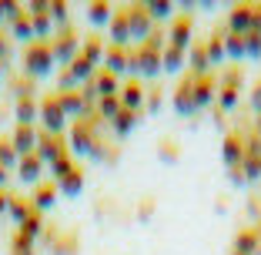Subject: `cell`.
Masks as SVG:
<instances>
[{"label": "cell", "instance_id": "cell-1", "mask_svg": "<svg viewBox=\"0 0 261 255\" xmlns=\"http://www.w3.org/2000/svg\"><path fill=\"white\" fill-rule=\"evenodd\" d=\"M168 40L161 37V31H154L144 44H134V74L141 78H158L161 74V51Z\"/></svg>", "mask_w": 261, "mask_h": 255}, {"label": "cell", "instance_id": "cell-2", "mask_svg": "<svg viewBox=\"0 0 261 255\" xmlns=\"http://www.w3.org/2000/svg\"><path fill=\"white\" fill-rule=\"evenodd\" d=\"M245 145H248V131H228L224 134V145H221V155L224 165H228V178L231 181H245V171H241V161H245Z\"/></svg>", "mask_w": 261, "mask_h": 255}, {"label": "cell", "instance_id": "cell-3", "mask_svg": "<svg viewBox=\"0 0 261 255\" xmlns=\"http://www.w3.org/2000/svg\"><path fill=\"white\" fill-rule=\"evenodd\" d=\"M241 81H245V74H241V67H228V71L221 74V78H218V111H221L218 118L231 114V111L238 108Z\"/></svg>", "mask_w": 261, "mask_h": 255}, {"label": "cell", "instance_id": "cell-4", "mask_svg": "<svg viewBox=\"0 0 261 255\" xmlns=\"http://www.w3.org/2000/svg\"><path fill=\"white\" fill-rule=\"evenodd\" d=\"M23 71L31 78H44V74L54 71V54H50L47 40H34V44L23 47Z\"/></svg>", "mask_w": 261, "mask_h": 255}, {"label": "cell", "instance_id": "cell-5", "mask_svg": "<svg viewBox=\"0 0 261 255\" xmlns=\"http://www.w3.org/2000/svg\"><path fill=\"white\" fill-rule=\"evenodd\" d=\"M37 121L44 124L47 134H54V138H61V134H64V128H67V118H64V111H61V98H57V91L47 94V98L37 104Z\"/></svg>", "mask_w": 261, "mask_h": 255}, {"label": "cell", "instance_id": "cell-6", "mask_svg": "<svg viewBox=\"0 0 261 255\" xmlns=\"http://www.w3.org/2000/svg\"><path fill=\"white\" fill-rule=\"evenodd\" d=\"M50 54H54V64H74V57L81 54V40H77V34L70 31V27H61L57 34H50Z\"/></svg>", "mask_w": 261, "mask_h": 255}, {"label": "cell", "instance_id": "cell-7", "mask_svg": "<svg viewBox=\"0 0 261 255\" xmlns=\"http://www.w3.org/2000/svg\"><path fill=\"white\" fill-rule=\"evenodd\" d=\"M97 118H81V121L70 128V151H77V155H91L94 145H97Z\"/></svg>", "mask_w": 261, "mask_h": 255}, {"label": "cell", "instance_id": "cell-8", "mask_svg": "<svg viewBox=\"0 0 261 255\" xmlns=\"http://www.w3.org/2000/svg\"><path fill=\"white\" fill-rule=\"evenodd\" d=\"M124 10H127L130 40H138V44H144V40L154 34V20H151V14L144 10V4H130V7H124Z\"/></svg>", "mask_w": 261, "mask_h": 255}, {"label": "cell", "instance_id": "cell-9", "mask_svg": "<svg viewBox=\"0 0 261 255\" xmlns=\"http://www.w3.org/2000/svg\"><path fill=\"white\" fill-rule=\"evenodd\" d=\"M241 171H245V181H258V178H261V134L258 131H248Z\"/></svg>", "mask_w": 261, "mask_h": 255}, {"label": "cell", "instance_id": "cell-10", "mask_svg": "<svg viewBox=\"0 0 261 255\" xmlns=\"http://www.w3.org/2000/svg\"><path fill=\"white\" fill-rule=\"evenodd\" d=\"M215 101H218V74L215 71L198 74V78H194V108L204 111V108H211Z\"/></svg>", "mask_w": 261, "mask_h": 255}, {"label": "cell", "instance_id": "cell-11", "mask_svg": "<svg viewBox=\"0 0 261 255\" xmlns=\"http://www.w3.org/2000/svg\"><path fill=\"white\" fill-rule=\"evenodd\" d=\"M87 91L94 94V98H117V94H121V78H114V74H111V71H104V67H97L94 71V78L87 81Z\"/></svg>", "mask_w": 261, "mask_h": 255}, {"label": "cell", "instance_id": "cell-12", "mask_svg": "<svg viewBox=\"0 0 261 255\" xmlns=\"http://www.w3.org/2000/svg\"><path fill=\"white\" fill-rule=\"evenodd\" d=\"M104 71H111L114 78H121L124 71H134V47L108 44V51H104Z\"/></svg>", "mask_w": 261, "mask_h": 255}, {"label": "cell", "instance_id": "cell-13", "mask_svg": "<svg viewBox=\"0 0 261 255\" xmlns=\"http://www.w3.org/2000/svg\"><path fill=\"white\" fill-rule=\"evenodd\" d=\"M10 141H14L17 155L27 158V155H37V145H40V128L37 124H17L14 134H10Z\"/></svg>", "mask_w": 261, "mask_h": 255}, {"label": "cell", "instance_id": "cell-14", "mask_svg": "<svg viewBox=\"0 0 261 255\" xmlns=\"http://www.w3.org/2000/svg\"><path fill=\"white\" fill-rule=\"evenodd\" d=\"M70 155V148L64 145L61 138H54V134H47V131H40V145H37V158L50 168V165H57L61 158H67Z\"/></svg>", "mask_w": 261, "mask_h": 255}, {"label": "cell", "instance_id": "cell-15", "mask_svg": "<svg viewBox=\"0 0 261 255\" xmlns=\"http://www.w3.org/2000/svg\"><path fill=\"white\" fill-rule=\"evenodd\" d=\"M174 111L181 118L198 114V108H194V74H188L185 81H177V87H174Z\"/></svg>", "mask_w": 261, "mask_h": 255}, {"label": "cell", "instance_id": "cell-16", "mask_svg": "<svg viewBox=\"0 0 261 255\" xmlns=\"http://www.w3.org/2000/svg\"><path fill=\"white\" fill-rule=\"evenodd\" d=\"M117 98H121V108H124V111H138V114H141V111H144L147 87L141 84L138 78H134V81H124V84H121V94H117Z\"/></svg>", "mask_w": 261, "mask_h": 255}, {"label": "cell", "instance_id": "cell-17", "mask_svg": "<svg viewBox=\"0 0 261 255\" xmlns=\"http://www.w3.org/2000/svg\"><path fill=\"white\" fill-rule=\"evenodd\" d=\"M254 27V4H234L228 14V31L231 34H251Z\"/></svg>", "mask_w": 261, "mask_h": 255}, {"label": "cell", "instance_id": "cell-18", "mask_svg": "<svg viewBox=\"0 0 261 255\" xmlns=\"http://www.w3.org/2000/svg\"><path fill=\"white\" fill-rule=\"evenodd\" d=\"M191 31H194V20H191V14H174V20H171V37H168V44L171 47H181L185 51L188 44H191Z\"/></svg>", "mask_w": 261, "mask_h": 255}, {"label": "cell", "instance_id": "cell-19", "mask_svg": "<svg viewBox=\"0 0 261 255\" xmlns=\"http://www.w3.org/2000/svg\"><path fill=\"white\" fill-rule=\"evenodd\" d=\"M57 98H61V111H64V118H87L91 111H87V104H84V94H81V87H74V91H57Z\"/></svg>", "mask_w": 261, "mask_h": 255}, {"label": "cell", "instance_id": "cell-20", "mask_svg": "<svg viewBox=\"0 0 261 255\" xmlns=\"http://www.w3.org/2000/svg\"><path fill=\"white\" fill-rule=\"evenodd\" d=\"M44 168H47V165L40 161L37 155H27V158L17 161V175H20L23 185H40V181H44Z\"/></svg>", "mask_w": 261, "mask_h": 255}, {"label": "cell", "instance_id": "cell-21", "mask_svg": "<svg viewBox=\"0 0 261 255\" xmlns=\"http://www.w3.org/2000/svg\"><path fill=\"white\" fill-rule=\"evenodd\" d=\"M231 255H261V232L258 225L254 228H241L238 235H234V252Z\"/></svg>", "mask_w": 261, "mask_h": 255}, {"label": "cell", "instance_id": "cell-22", "mask_svg": "<svg viewBox=\"0 0 261 255\" xmlns=\"http://www.w3.org/2000/svg\"><path fill=\"white\" fill-rule=\"evenodd\" d=\"M108 44L130 47V27H127V10H124V7L111 17V37H108Z\"/></svg>", "mask_w": 261, "mask_h": 255}, {"label": "cell", "instance_id": "cell-23", "mask_svg": "<svg viewBox=\"0 0 261 255\" xmlns=\"http://www.w3.org/2000/svg\"><path fill=\"white\" fill-rule=\"evenodd\" d=\"M104 51H108V40H104V34H91V37L81 44V57H84V61H91L94 67H100V61H104Z\"/></svg>", "mask_w": 261, "mask_h": 255}, {"label": "cell", "instance_id": "cell-24", "mask_svg": "<svg viewBox=\"0 0 261 255\" xmlns=\"http://www.w3.org/2000/svg\"><path fill=\"white\" fill-rule=\"evenodd\" d=\"M54 201H57V185H54V181H40V185H34L31 205H34V208L40 212V215H44V212L50 208Z\"/></svg>", "mask_w": 261, "mask_h": 255}, {"label": "cell", "instance_id": "cell-25", "mask_svg": "<svg viewBox=\"0 0 261 255\" xmlns=\"http://www.w3.org/2000/svg\"><path fill=\"white\" fill-rule=\"evenodd\" d=\"M54 185H57V192H61V195L77 198V195L84 192V168H77V165H74V168H70L67 175L61 178V181H54Z\"/></svg>", "mask_w": 261, "mask_h": 255}, {"label": "cell", "instance_id": "cell-26", "mask_svg": "<svg viewBox=\"0 0 261 255\" xmlns=\"http://www.w3.org/2000/svg\"><path fill=\"white\" fill-rule=\"evenodd\" d=\"M224 51H228V61L248 57V34H231L228 27H224Z\"/></svg>", "mask_w": 261, "mask_h": 255}, {"label": "cell", "instance_id": "cell-27", "mask_svg": "<svg viewBox=\"0 0 261 255\" xmlns=\"http://www.w3.org/2000/svg\"><path fill=\"white\" fill-rule=\"evenodd\" d=\"M204 51H207V61H211V64L228 61V51H224V27H221V31H215L211 37L204 40Z\"/></svg>", "mask_w": 261, "mask_h": 255}, {"label": "cell", "instance_id": "cell-28", "mask_svg": "<svg viewBox=\"0 0 261 255\" xmlns=\"http://www.w3.org/2000/svg\"><path fill=\"white\" fill-rule=\"evenodd\" d=\"M185 61H188V54L181 51V47L164 44V51H161V71H171V74H177V71L185 67Z\"/></svg>", "mask_w": 261, "mask_h": 255}, {"label": "cell", "instance_id": "cell-29", "mask_svg": "<svg viewBox=\"0 0 261 255\" xmlns=\"http://www.w3.org/2000/svg\"><path fill=\"white\" fill-rule=\"evenodd\" d=\"M17 124H37V101L31 94L17 98Z\"/></svg>", "mask_w": 261, "mask_h": 255}, {"label": "cell", "instance_id": "cell-30", "mask_svg": "<svg viewBox=\"0 0 261 255\" xmlns=\"http://www.w3.org/2000/svg\"><path fill=\"white\" fill-rule=\"evenodd\" d=\"M207 71H211V61H207L204 40H198V44L191 47V74L198 78V74H207Z\"/></svg>", "mask_w": 261, "mask_h": 255}, {"label": "cell", "instance_id": "cell-31", "mask_svg": "<svg viewBox=\"0 0 261 255\" xmlns=\"http://www.w3.org/2000/svg\"><path fill=\"white\" fill-rule=\"evenodd\" d=\"M138 111H121V114L114 118V131H117V138H127L134 128H138Z\"/></svg>", "mask_w": 261, "mask_h": 255}, {"label": "cell", "instance_id": "cell-32", "mask_svg": "<svg viewBox=\"0 0 261 255\" xmlns=\"http://www.w3.org/2000/svg\"><path fill=\"white\" fill-rule=\"evenodd\" d=\"M31 212H34V205H31V198H20V195H10V208H7V215H10V218H14V222H17V225H20V222H23V218L31 215Z\"/></svg>", "mask_w": 261, "mask_h": 255}, {"label": "cell", "instance_id": "cell-33", "mask_svg": "<svg viewBox=\"0 0 261 255\" xmlns=\"http://www.w3.org/2000/svg\"><path fill=\"white\" fill-rule=\"evenodd\" d=\"M111 17H114V14H111V4H100V0H97V4L87 7V20H91L94 27H108Z\"/></svg>", "mask_w": 261, "mask_h": 255}, {"label": "cell", "instance_id": "cell-34", "mask_svg": "<svg viewBox=\"0 0 261 255\" xmlns=\"http://www.w3.org/2000/svg\"><path fill=\"white\" fill-rule=\"evenodd\" d=\"M174 7L177 4H171V0H151V4H144L151 20H168V17H174Z\"/></svg>", "mask_w": 261, "mask_h": 255}, {"label": "cell", "instance_id": "cell-35", "mask_svg": "<svg viewBox=\"0 0 261 255\" xmlns=\"http://www.w3.org/2000/svg\"><path fill=\"white\" fill-rule=\"evenodd\" d=\"M121 98H104V101H100V104H97V121H111V124H114V118L117 114H121Z\"/></svg>", "mask_w": 261, "mask_h": 255}, {"label": "cell", "instance_id": "cell-36", "mask_svg": "<svg viewBox=\"0 0 261 255\" xmlns=\"http://www.w3.org/2000/svg\"><path fill=\"white\" fill-rule=\"evenodd\" d=\"M20 155H17V148L10 138H0V168H17Z\"/></svg>", "mask_w": 261, "mask_h": 255}, {"label": "cell", "instance_id": "cell-37", "mask_svg": "<svg viewBox=\"0 0 261 255\" xmlns=\"http://www.w3.org/2000/svg\"><path fill=\"white\" fill-rule=\"evenodd\" d=\"M10 255H34V242L17 232L14 239H10Z\"/></svg>", "mask_w": 261, "mask_h": 255}, {"label": "cell", "instance_id": "cell-38", "mask_svg": "<svg viewBox=\"0 0 261 255\" xmlns=\"http://www.w3.org/2000/svg\"><path fill=\"white\" fill-rule=\"evenodd\" d=\"M158 158H161V161H174V158H177V145H174V138H164L161 145H158Z\"/></svg>", "mask_w": 261, "mask_h": 255}, {"label": "cell", "instance_id": "cell-39", "mask_svg": "<svg viewBox=\"0 0 261 255\" xmlns=\"http://www.w3.org/2000/svg\"><path fill=\"white\" fill-rule=\"evenodd\" d=\"M50 20H54V24H61V27H67V4L54 0V4H50Z\"/></svg>", "mask_w": 261, "mask_h": 255}, {"label": "cell", "instance_id": "cell-40", "mask_svg": "<svg viewBox=\"0 0 261 255\" xmlns=\"http://www.w3.org/2000/svg\"><path fill=\"white\" fill-rule=\"evenodd\" d=\"M248 57H261V37L248 34Z\"/></svg>", "mask_w": 261, "mask_h": 255}, {"label": "cell", "instance_id": "cell-41", "mask_svg": "<svg viewBox=\"0 0 261 255\" xmlns=\"http://www.w3.org/2000/svg\"><path fill=\"white\" fill-rule=\"evenodd\" d=\"M251 108H254V114L261 118V81L251 87Z\"/></svg>", "mask_w": 261, "mask_h": 255}, {"label": "cell", "instance_id": "cell-42", "mask_svg": "<svg viewBox=\"0 0 261 255\" xmlns=\"http://www.w3.org/2000/svg\"><path fill=\"white\" fill-rule=\"evenodd\" d=\"M7 208H10V192H7V188H0V218L7 215Z\"/></svg>", "mask_w": 261, "mask_h": 255}, {"label": "cell", "instance_id": "cell-43", "mask_svg": "<svg viewBox=\"0 0 261 255\" xmlns=\"http://www.w3.org/2000/svg\"><path fill=\"white\" fill-rule=\"evenodd\" d=\"M10 57V40H7V34H0V61H7Z\"/></svg>", "mask_w": 261, "mask_h": 255}, {"label": "cell", "instance_id": "cell-44", "mask_svg": "<svg viewBox=\"0 0 261 255\" xmlns=\"http://www.w3.org/2000/svg\"><path fill=\"white\" fill-rule=\"evenodd\" d=\"M251 34H258V37H261V7H254V27H251Z\"/></svg>", "mask_w": 261, "mask_h": 255}, {"label": "cell", "instance_id": "cell-45", "mask_svg": "<svg viewBox=\"0 0 261 255\" xmlns=\"http://www.w3.org/2000/svg\"><path fill=\"white\" fill-rule=\"evenodd\" d=\"M147 108H161V94H147Z\"/></svg>", "mask_w": 261, "mask_h": 255}, {"label": "cell", "instance_id": "cell-46", "mask_svg": "<svg viewBox=\"0 0 261 255\" xmlns=\"http://www.w3.org/2000/svg\"><path fill=\"white\" fill-rule=\"evenodd\" d=\"M151 208H154V201H151V198H147V201H144V205H141V218H147V215H151Z\"/></svg>", "mask_w": 261, "mask_h": 255}, {"label": "cell", "instance_id": "cell-47", "mask_svg": "<svg viewBox=\"0 0 261 255\" xmlns=\"http://www.w3.org/2000/svg\"><path fill=\"white\" fill-rule=\"evenodd\" d=\"M7 20V0H0V24Z\"/></svg>", "mask_w": 261, "mask_h": 255}, {"label": "cell", "instance_id": "cell-48", "mask_svg": "<svg viewBox=\"0 0 261 255\" xmlns=\"http://www.w3.org/2000/svg\"><path fill=\"white\" fill-rule=\"evenodd\" d=\"M4 181H7V168H0V185H4Z\"/></svg>", "mask_w": 261, "mask_h": 255}, {"label": "cell", "instance_id": "cell-49", "mask_svg": "<svg viewBox=\"0 0 261 255\" xmlns=\"http://www.w3.org/2000/svg\"><path fill=\"white\" fill-rule=\"evenodd\" d=\"M0 78H4V61H0Z\"/></svg>", "mask_w": 261, "mask_h": 255}]
</instances>
